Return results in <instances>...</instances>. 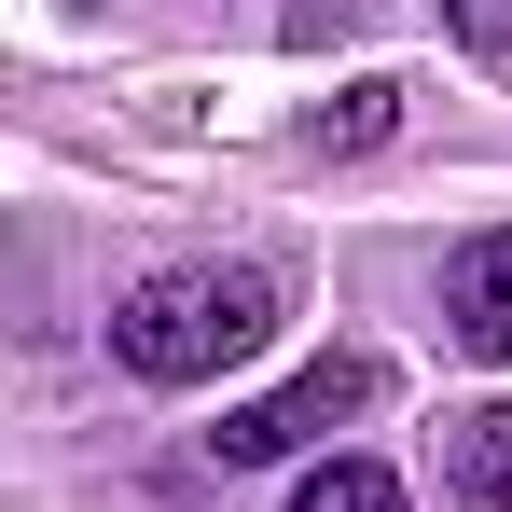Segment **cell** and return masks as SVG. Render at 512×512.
<instances>
[{"label": "cell", "instance_id": "obj_1", "mask_svg": "<svg viewBox=\"0 0 512 512\" xmlns=\"http://www.w3.org/2000/svg\"><path fill=\"white\" fill-rule=\"evenodd\" d=\"M277 333V277L263 263H180V277H139L111 305V360L153 374V388H208L222 360H250Z\"/></svg>", "mask_w": 512, "mask_h": 512}, {"label": "cell", "instance_id": "obj_2", "mask_svg": "<svg viewBox=\"0 0 512 512\" xmlns=\"http://www.w3.org/2000/svg\"><path fill=\"white\" fill-rule=\"evenodd\" d=\"M374 402H388V360H374V346H333V360H305L291 388L236 402V416L208 429V457H222V471H263V457H291V443H319V429H346V416H374Z\"/></svg>", "mask_w": 512, "mask_h": 512}, {"label": "cell", "instance_id": "obj_3", "mask_svg": "<svg viewBox=\"0 0 512 512\" xmlns=\"http://www.w3.org/2000/svg\"><path fill=\"white\" fill-rule=\"evenodd\" d=\"M443 333L471 360H512V222H485L471 250L443 263Z\"/></svg>", "mask_w": 512, "mask_h": 512}, {"label": "cell", "instance_id": "obj_4", "mask_svg": "<svg viewBox=\"0 0 512 512\" xmlns=\"http://www.w3.org/2000/svg\"><path fill=\"white\" fill-rule=\"evenodd\" d=\"M443 499L457 512H512V402L443 416Z\"/></svg>", "mask_w": 512, "mask_h": 512}, {"label": "cell", "instance_id": "obj_5", "mask_svg": "<svg viewBox=\"0 0 512 512\" xmlns=\"http://www.w3.org/2000/svg\"><path fill=\"white\" fill-rule=\"evenodd\" d=\"M291 512H402V471H374V457H333V471H305V499Z\"/></svg>", "mask_w": 512, "mask_h": 512}, {"label": "cell", "instance_id": "obj_6", "mask_svg": "<svg viewBox=\"0 0 512 512\" xmlns=\"http://www.w3.org/2000/svg\"><path fill=\"white\" fill-rule=\"evenodd\" d=\"M402 125V84H346V111H319V153H374Z\"/></svg>", "mask_w": 512, "mask_h": 512}, {"label": "cell", "instance_id": "obj_7", "mask_svg": "<svg viewBox=\"0 0 512 512\" xmlns=\"http://www.w3.org/2000/svg\"><path fill=\"white\" fill-rule=\"evenodd\" d=\"M443 14H457V42H471V56H512V0H443Z\"/></svg>", "mask_w": 512, "mask_h": 512}]
</instances>
